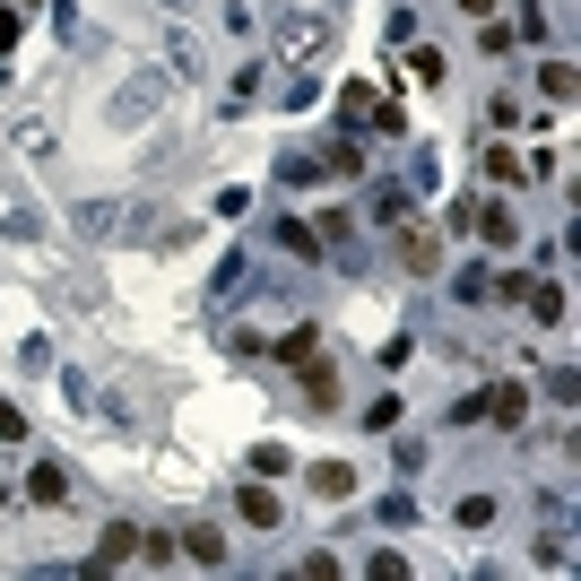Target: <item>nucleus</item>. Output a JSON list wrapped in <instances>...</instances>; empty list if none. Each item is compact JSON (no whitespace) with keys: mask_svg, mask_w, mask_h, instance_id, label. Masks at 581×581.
Wrapping results in <instances>:
<instances>
[{"mask_svg":"<svg viewBox=\"0 0 581 581\" xmlns=\"http://www.w3.org/2000/svg\"><path fill=\"white\" fill-rule=\"evenodd\" d=\"M313 495H322V503H348V495H356V468L348 461H313Z\"/></svg>","mask_w":581,"mask_h":581,"instance_id":"423d86ee","label":"nucleus"},{"mask_svg":"<svg viewBox=\"0 0 581 581\" xmlns=\"http://www.w3.org/2000/svg\"><path fill=\"white\" fill-rule=\"evenodd\" d=\"M313 348H322V330H304V322H295L287 339H269V356H278V364H304Z\"/></svg>","mask_w":581,"mask_h":581,"instance_id":"9b49d317","label":"nucleus"},{"mask_svg":"<svg viewBox=\"0 0 581 581\" xmlns=\"http://www.w3.org/2000/svg\"><path fill=\"white\" fill-rule=\"evenodd\" d=\"M521 295H530V313H538V322H565V287H521Z\"/></svg>","mask_w":581,"mask_h":581,"instance_id":"f8f14e48","label":"nucleus"},{"mask_svg":"<svg viewBox=\"0 0 581 581\" xmlns=\"http://www.w3.org/2000/svg\"><path fill=\"white\" fill-rule=\"evenodd\" d=\"M130 556H139V530L114 521V530H105V547H96V573H114V565H130Z\"/></svg>","mask_w":581,"mask_h":581,"instance_id":"6e6552de","label":"nucleus"},{"mask_svg":"<svg viewBox=\"0 0 581 581\" xmlns=\"http://www.w3.org/2000/svg\"><path fill=\"white\" fill-rule=\"evenodd\" d=\"M461 9H468V18H486V9H495V0H461Z\"/></svg>","mask_w":581,"mask_h":581,"instance_id":"a211bd4d","label":"nucleus"},{"mask_svg":"<svg viewBox=\"0 0 581 581\" xmlns=\"http://www.w3.org/2000/svg\"><path fill=\"white\" fill-rule=\"evenodd\" d=\"M452 417H486L495 434H512V426L530 417V391H521V382H486V391H477L468 408H452Z\"/></svg>","mask_w":581,"mask_h":581,"instance_id":"f257e3e1","label":"nucleus"},{"mask_svg":"<svg viewBox=\"0 0 581 581\" xmlns=\"http://www.w3.org/2000/svg\"><path fill=\"white\" fill-rule=\"evenodd\" d=\"M234 512H243L252 530H278V495H269V486H243V495H234Z\"/></svg>","mask_w":581,"mask_h":581,"instance_id":"1a4fd4ad","label":"nucleus"},{"mask_svg":"<svg viewBox=\"0 0 581 581\" xmlns=\"http://www.w3.org/2000/svg\"><path fill=\"white\" fill-rule=\"evenodd\" d=\"M339 114L373 121V130H391V139H408V114H399V105H382V96H373L364 79H348V88H339Z\"/></svg>","mask_w":581,"mask_h":581,"instance_id":"f03ea898","label":"nucleus"},{"mask_svg":"<svg viewBox=\"0 0 581 581\" xmlns=\"http://www.w3.org/2000/svg\"><path fill=\"white\" fill-rule=\"evenodd\" d=\"M183 565H226V530L218 521H191L183 530Z\"/></svg>","mask_w":581,"mask_h":581,"instance_id":"20e7f679","label":"nucleus"},{"mask_svg":"<svg viewBox=\"0 0 581 581\" xmlns=\"http://www.w3.org/2000/svg\"><path fill=\"white\" fill-rule=\"evenodd\" d=\"M461 226H477L486 243H512V209H503V200H468V209H461Z\"/></svg>","mask_w":581,"mask_h":581,"instance_id":"39448f33","label":"nucleus"},{"mask_svg":"<svg viewBox=\"0 0 581 581\" xmlns=\"http://www.w3.org/2000/svg\"><path fill=\"white\" fill-rule=\"evenodd\" d=\"M322 165H330V174H364V148H356V139H330V156H322Z\"/></svg>","mask_w":581,"mask_h":581,"instance_id":"ddd939ff","label":"nucleus"},{"mask_svg":"<svg viewBox=\"0 0 581 581\" xmlns=\"http://www.w3.org/2000/svg\"><path fill=\"white\" fill-rule=\"evenodd\" d=\"M538 79H547V96H556V105H573V70H565V61H538Z\"/></svg>","mask_w":581,"mask_h":581,"instance_id":"4468645a","label":"nucleus"},{"mask_svg":"<svg viewBox=\"0 0 581 581\" xmlns=\"http://www.w3.org/2000/svg\"><path fill=\"white\" fill-rule=\"evenodd\" d=\"M9 44H18V9H0V53H9Z\"/></svg>","mask_w":581,"mask_h":581,"instance_id":"f3484780","label":"nucleus"},{"mask_svg":"<svg viewBox=\"0 0 581 581\" xmlns=\"http://www.w3.org/2000/svg\"><path fill=\"white\" fill-rule=\"evenodd\" d=\"M26 495H35V503H61V495H70V468H61V461H35V468H26Z\"/></svg>","mask_w":581,"mask_h":581,"instance_id":"0eeeda50","label":"nucleus"},{"mask_svg":"<svg viewBox=\"0 0 581 581\" xmlns=\"http://www.w3.org/2000/svg\"><path fill=\"white\" fill-rule=\"evenodd\" d=\"M278 243H287L295 260H322V234L304 226V218H278Z\"/></svg>","mask_w":581,"mask_h":581,"instance_id":"9d476101","label":"nucleus"},{"mask_svg":"<svg viewBox=\"0 0 581 581\" xmlns=\"http://www.w3.org/2000/svg\"><path fill=\"white\" fill-rule=\"evenodd\" d=\"M434 260H443V234H434V226H408V234H399V269H408V278H426Z\"/></svg>","mask_w":581,"mask_h":581,"instance_id":"7ed1b4c3","label":"nucleus"},{"mask_svg":"<svg viewBox=\"0 0 581 581\" xmlns=\"http://www.w3.org/2000/svg\"><path fill=\"white\" fill-rule=\"evenodd\" d=\"M18 434H26V417H18V408H0V443H18Z\"/></svg>","mask_w":581,"mask_h":581,"instance_id":"dca6fc26","label":"nucleus"},{"mask_svg":"<svg viewBox=\"0 0 581 581\" xmlns=\"http://www.w3.org/2000/svg\"><path fill=\"white\" fill-rule=\"evenodd\" d=\"M373 218H408V183H382L373 191Z\"/></svg>","mask_w":581,"mask_h":581,"instance_id":"2eb2a0df","label":"nucleus"}]
</instances>
